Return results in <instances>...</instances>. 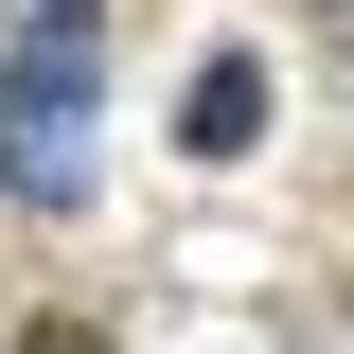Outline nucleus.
I'll use <instances>...</instances> for the list:
<instances>
[{
  "mask_svg": "<svg viewBox=\"0 0 354 354\" xmlns=\"http://www.w3.org/2000/svg\"><path fill=\"white\" fill-rule=\"evenodd\" d=\"M266 142V53H195L177 71V160H248Z\"/></svg>",
  "mask_w": 354,
  "mask_h": 354,
  "instance_id": "nucleus-2",
  "label": "nucleus"
},
{
  "mask_svg": "<svg viewBox=\"0 0 354 354\" xmlns=\"http://www.w3.org/2000/svg\"><path fill=\"white\" fill-rule=\"evenodd\" d=\"M88 106H106V0H36L0 36V195L88 213Z\"/></svg>",
  "mask_w": 354,
  "mask_h": 354,
  "instance_id": "nucleus-1",
  "label": "nucleus"
}]
</instances>
